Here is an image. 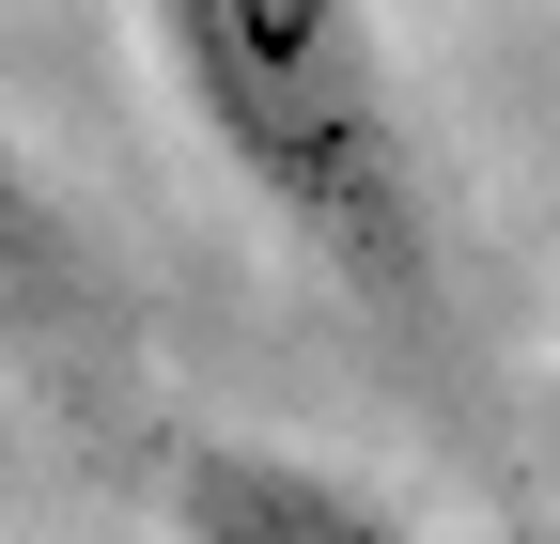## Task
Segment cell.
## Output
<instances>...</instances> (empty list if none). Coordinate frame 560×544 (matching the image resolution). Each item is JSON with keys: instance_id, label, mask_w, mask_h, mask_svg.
I'll list each match as a JSON object with an SVG mask.
<instances>
[{"instance_id": "6da1fadb", "label": "cell", "mask_w": 560, "mask_h": 544, "mask_svg": "<svg viewBox=\"0 0 560 544\" xmlns=\"http://www.w3.org/2000/svg\"><path fill=\"white\" fill-rule=\"evenodd\" d=\"M140 32L187 141L265 202V234H296L359 311L436 296V187L374 0H140Z\"/></svg>"}, {"instance_id": "7a4b0ae2", "label": "cell", "mask_w": 560, "mask_h": 544, "mask_svg": "<svg viewBox=\"0 0 560 544\" xmlns=\"http://www.w3.org/2000/svg\"><path fill=\"white\" fill-rule=\"evenodd\" d=\"M156 529L172 544H436L389 483H359L327 451H280V436H187L156 483Z\"/></svg>"}, {"instance_id": "3957f363", "label": "cell", "mask_w": 560, "mask_h": 544, "mask_svg": "<svg viewBox=\"0 0 560 544\" xmlns=\"http://www.w3.org/2000/svg\"><path fill=\"white\" fill-rule=\"evenodd\" d=\"M94 296H109L94 234L62 218V187L16 156V125H0V343H62V327H94Z\"/></svg>"}, {"instance_id": "277c9868", "label": "cell", "mask_w": 560, "mask_h": 544, "mask_svg": "<svg viewBox=\"0 0 560 544\" xmlns=\"http://www.w3.org/2000/svg\"><path fill=\"white\" fill-rule=\"evenodd\" d=\"M545 466H560V421H545Z\"/></svg>"}]
</instances>
